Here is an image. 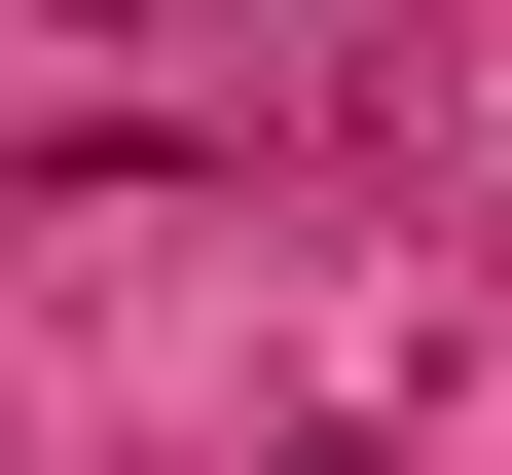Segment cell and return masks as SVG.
Returning a JSON list of instances; mask_svg holds the SVG:
<instances>
[{
    "label": "cell",
    "instance_id": "6da1fadb",
    "mask_svg": "<svg viewBox=\"0 0 512 475\" xmlns=\"http://www.w3.org/2000/svg\"><path fill=\"white\" fill-rule=\"evenodd\" d=\"M293 475H403V439H293Z\"/></svg>",
    "mask_w": 512,
    "mask_h": 475
}]
</instances>
